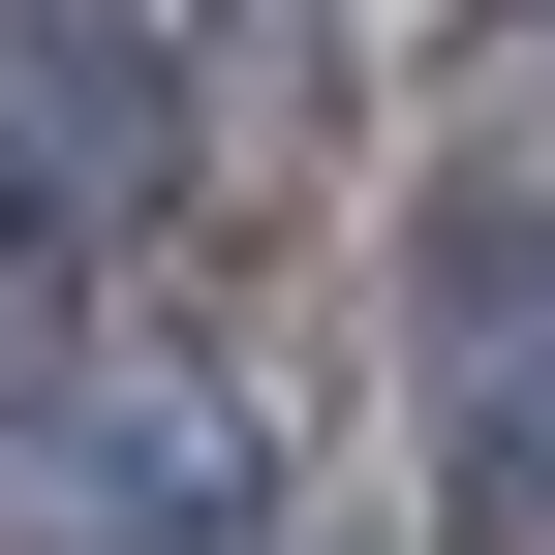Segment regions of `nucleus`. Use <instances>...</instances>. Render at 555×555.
<instances>
[{
  "instance_id": "nucleus-1",
  "label": "nucleus",
  "mask_w": 555,
  "mask_h": 555,
  "mask_svg": "<svg viewBox=\"0 0 555 555\" xmlns=\"http://www.w3.org/2000/svg\"><path fill=\"white\" fill-rule=\"evenodd\" d=\"M0 555H247V401L217 371H31L0 401Z\"/></svg>"
},
{
  "instance_id": "nucleus-2",
  "label": "nucleus",
  "mask_w": 555,
  "mask_h": 555,
  "mask_svg": "<svg viewBox=\"0 0 555 555\" xmlns=\"http://www.w3.org/2000/svg\"><path fill=\"white\" fill-rule=\"evenodd\" d=\"M433 494L555 555V217H463L433 247Z\"/></svg>"
},
{
  "instance_id": "nucleus-3",
  "label": "nucleus",
  "mask_w": 555,
  "mask_h": 555,
  "mask_svg": "<svg viewBox=\"0 0 555 555\" xmlns=\"http://www.w3.org/2000/svg\"><path fill=\"white\" fill-rule=\"evenodd\" d=\"M0 155H31V217H62V247H93V217H155V185H185V31L31 0V31H0Z\"/></svg>"
},
{
  "instance_id": "nucleus-4",
  "label": "nucleus",
  "mask_w": 555,
  "mask_h": 555,
  "mask_svg": "<svg viewBox=\"0 0 555 555\" xmlns=\"http://www.w3.org/2000/svg\"><path fill=\"white\" fill-rule=\"evenodd\" d=\"M62 278H93V247H62V217H31V155H0V339H31Z\"/></svg>"
}]
</instances>
